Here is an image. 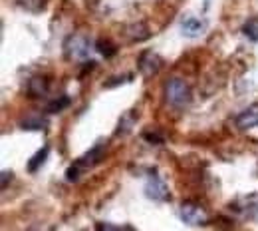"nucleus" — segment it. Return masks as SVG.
I'll return each instance as SVG.
<instances>
[{"instance_id":"12","label":"nucleus","mask_w":258,"mask_h":231,"mask_svg":"<svg viewBox=\"0 0 258 231\" xmlns=\"http://www.w3.org/2000/svg\"><path fill=\"white\" fill-rule=\"evenodd\" d=\"M127 34L131 40H145L149 36V30L145 28V24H131L127 28Z\"/></svg>"},{"instance_id":"14","label":"nucleus","mask_w":258,"mask_h":231,"mask_svg":"<svg viewBox=\"0 0 258 231\" xmlns=\"http://www.w3.org/2000/svg\"><path fill=\"white\" fill-rule=\"evenodd\" d=\"M96 48L99 50V52H101V54H103V56H105V58H111V56H113V54L117 52L115 44H111L109 40H99V42H97Z\"/></svg>"},{"instance_id":"3","label":"nucleus","mask_w":258,"mask_h":231,"mask_svg":"<svg viewBox=\"0 0 258 231\" xmlns=\"http://www.w3.org/2000/svg\"><path fill=\"white\" fill-rule=\"evenodd\" d=\"M103 146H96L94 150H90L84 158H80V160H76L74 164L70 165V169L66 171V177L70 179V181H74V179H78L80 175H82V171H86L88 167H92V165H96L101 158H103Z\"/></svg>"},{"instance_id":"2","label":"nucleus","mask_w":258,"mask_h":231,"mask_svg":"<svg viewBox=\"0 0 258 231\" xmlns=\"http://www.w3.org/2000/svg\"><path fill=\"white\" fill-rule=\"evenodd\" d=\"M165 100L173 108H185L191 104V88L181 78H171L165 84Z\"/></svg>"},{"instance_id":"11","label":"nucleus","mask_w":258,"mask_h":231,"mask_svg":"<svg viewBox=\"0 0 258 231\" xmlns=\"http://www.w3.org/2000/svg\"><path fill=\"white\" fill-rule=\"evenodd\" d=\"M48 152H50V146H44L42 150H38V152H36V156L28 162V169H30V171H38V167H42V164L46 162Z\"/></svg>"},{"instance_id":"5","label":"nucleus","mask_w":258,"mask_h":231,"mask_svg":"<svg viewBox=\"0 0 258 231\" xmlns=\"http://www.w3.org/2000/svg\"><path fill=\"white\" fill-rule=\"evenodd\" d=\"M145 196L149 199H155V201H167V199L171 198L167 183L163 181L159 175H155V173L145 183Z\"/></svg>"},{"instance_id":"1","label":"nucleus","mask_w":258,"mask_h":231,"mask_svg":"<svg viewBox=\"0 0 258 231\" xmlns=\"http://www.w3.org/2000/svg\"><path fill=\"white\" fill-rule=\"evenodd\" d=\"M64 54L76 62L88 60L92 56V40L84 34H70L64 40Z\"/></svg>"},{"instance_id":"7","label":"nucleus","mask_w":258,"mask_h":231,"mask_svg":"<svg viewBox=\"0 0 258 231\" xmlns=\"http://www.w3.org/2000/svg\"><path fill=\"white\" fill-rule=\"evenodd\" d=\"M234 126H236L238 130H242V132L256 128L258 126V104H252V106H248L246 110H242V112L234 118Z\"/></svg>"},{"instance_id":"16","label":"nucleus","mask_w":258,"mask_h":231,"mask_svg":"<svg viewBox=\"0 0 258 231\" xmlns=\"http://www.w3.org/2000/svg\"><path fill=\"white\" fill-rule=\"evenodd\" d=\"M18 2H20L24 8H28V10H40L46 0H18Z\"/></svg>"},{"instance_id":"19","label":"nucleus","mask_w":258,"mask_h":231,"mask_svg":"<svg viewBox=\"0 0 258 231\" xmlns=\"http://www.w3.org/2000/svg\"><path fill=\"white\" fill-rule=\"evenodd\" d=\"M8 177L12 179V173H8V171H2V188H6V186H8Z\"/></svg>"},{"instance_id":"8","label":"nucleus","mask_w":258,"mask_h":231,"mask_svg":"<svg viewBox=\"0 0 258 231\" xmlns=\"http://www.w3.org/2000/svg\"><path fill=\"white\" fill-rule=\"evenodd\" d=\"M181 32L185 34V36H189V38H197V36L207 32V22L201 20V18H197V16H189V18L183 20Z\"/></svg>"},{"instance_id":"9","label":"nucleus","mask_w":258,"mask_h":231,"mask_svg":"<svg viewBox=\"0 0 258 231\" xmlns=\"http://www.w3.org/2000/svg\"><path fill=\"white\" fill-rule=\"evenodd\" d=\"M48 80L46 78H42V76H36L30 80V84H28V94L32 96V98H42V96H46L48 94Z\"/></svg>"},{"instance_id":"13","label":"nucleus","mask_w":258,"mask_h":231,"mask_svg":"<svg viewBox=\"0 0 258 231\" xmlns=\"http://www.w3.org/2000/svg\"><path fill=\"white\" fill-rule=\"evenodd\" d=\"M242 32L248 40L252 42H258V18H250L244 26H242Z\"/></svg>"},{"instance_id":"15","label":"nucleus","mask_w":258,"mask_h":231,"mask_svg":"<svg viewBox=\"0 0 258 231\" xmlns=\"http://www.w3.org/2000/svg\"><path fill=\"white\" fill-rule=\"evenodd\" d=\"M68 104H70V98H68V96H62V98H58V100H52V102L46 106V110L52 112V114H56V112L64 110Z\"/></svg>"},{"instance_id":"10","label":"nucleus","mask_w":258,"mask_h":231,"mask_svg":"<svg viewBox=\"0 0 258 231\" xmlns=\"http://www.w3.org/2000/svg\"><path fill=\"white\" fill-rule=\"evenodd\" d=\"M20 128H24V130H46L48 128V120L40 118V116L26 118L24 122H20Z\"/></svg>"},{"instance_id":"6","label":"nucleus","mask_w":258,"mask_h":231,"mask_svg":"<svg viewBox=\"0 0 258 231\" xmlns=\"http://www.w3.org/2000/svg\"><path fill=\"white\" fill-rule=\"evenodd\" d=\"M137 66H139L143 76H153V74H157V72L161 70L163 60H161V56H157L153 50H147V52L141 54Z\"/></svg>"},{"instance_id":"17","label":"nucleus","mask_w":258,"mask_h":231,"mask_svg":"<svg viewBox=\"0 0 258 231\" xmlns=\"http://www.w3.org/2000/svg\"><path fill=\"white\" fill-rule=\"evenodd\" d=\"M141 135H143V140H147V142H151V144H161V142H163V135H161V133H157V132L151 133L149 130H145Z\"/></svg>"},{"instance_id":"18","label":"nucleus","mask_w":258,"mask_h":231,"mask_svg":"<svg viewBox=\"0 0 258 231\" xmlns=\"http://www.w3.org/2000/svg\"><path fill=\"white\" fill-rule=\"evenodd\" d=\"M97 231H123L121 227H115V225H111V223H97Z\"/></svg>"},{"instance_id":"4","label":"nucleus","mask_w":258,"mask_h":231,"mask_svg":"<svg viewBox=\"0 0 258 231\" xmlns=\"http://www.w3.org/2000/svg\"><path fill=\"white\" fill-rule=\"evenodd\" d=\"M179 217L187 223V225H207L209 223V213L205 207L197 205V203H183L179 207Z\"/></svg>"}]
</instances>
